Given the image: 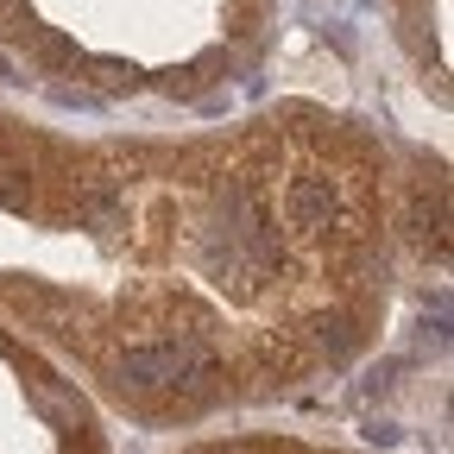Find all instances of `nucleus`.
<instances>
[{
  "label": "nucleus",
  "mask_w": 454,
  "mask_h": 454,
  "mask_svg": "<svg viewBox=\"0 0 454 454\" xmlns=\"http://www.w3.org/2000/svg\"><path fill=\"white\" fill-rule=\"evenodd\" d=\"M385 152L328 114L76 145L0 121V322L145 423L348 366L385 303Z\"/></svg>",
  "instance_id": "1"
},
{
  "label": "nucleus",
  "mask_w": 454,
  "mask_h": 454,
  "mask_svg": "<svg viewBox=\"0 0 454 454\" xmlns=\"http://www.w3.org/2000/svg\"><path fill=\"white\" fill-rule=\"evenodd\" d=\"M0 454H107L76 372L7 322H0Z\"/></svg>",
  "instance_id": "2"
},
{
  "label": "nucleus",
  "mask_w": 454,
  "mask_h": 454,
  "mask_svg": "<svg viewBox=\"0 0 454 454\" xmlns=\"http://www.w3.org/2000/svg\"><path fill=\"white\" fill-rule=\"evenodd\" d=\"M196 454H328V448H309L291 435H253V442H202Z\"/></svg>",
  "instance_id": "3"
}]
</instances>
